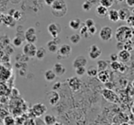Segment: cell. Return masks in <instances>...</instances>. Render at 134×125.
Instances as JSON below:
<instances>
[{
	"label": "cell",
	"mask_w": 134,
	"mask_h": 125,
	"mask_svg": "<svg viewBox=\"0 0 134 125\" xmlns=\"http://www.w3.org/2000/svg\"><path fill=\"white\" fill-rule=\"evenodd\" d=\"M134 37V30L130 26L123 25L117 29L115 33V38L117 41L125 42L128 40H131Z\"/></svg>",
	"instance_id": "6da1fadb"
},
{
	"label": "cell",
	"mask_w": 134,
	"mask_h": 125,
	"mask_svg": "<svg viewBox=\"0 0 134 125\" xmlns=\"http://www.w3.org/2000/svg\"><path fill=\"white\" fill-rule=\"evenodd\" d=\"M52 14L57 18H63L67 13V5L64 0H55L51 6Z\"/></svg>",
	"instance_id": "7a4b0ae2"
},
{
	"label": "cell",
	"mask_w": 134,
	"mask_h": 125,
	"mask_svg": "<svg viewBox=\"0 0 134 125\" xmlns=\"http://www.w3.org/2000/svg\"><path fill=\"white\" fill-rule=\"evenodd\" d=\"M101 95L104 97L106 100H108L110 103H119V96L115 93L112 89L109 88H104L101 92Z\"/></svg>",
	"instance_id": "3957f363"
},
{
	"label": "cell",
	"mask_w": 134,
	"mask_h": 125,
	"mask_svg": "<svg viewBox=\"0 0 134 125\" xmlns=\"http://www.w3.org/2000/svg\"><path fill=\"white\" fill-rule=\"evenodd\" d=\"M67 84H68V86L70 88V89L74 92H77L81 89L83 86V82L79 77L75 75V77H72L70 78L67 79Z\"/></svg>",
	"instance_id": "277c9868"
},
{
	"label": "cell",
	"mask_w": 134,
	"mask_h": 125,
	"mask_svg": "<svg viewBox=\"0 0 134 125\" xmlns=\"http://www.w3.org/2000/svg\"><path fill=\"white\" fill-rule=\"evenodd\" d=\"M32 115L36 118H40L42 115H45L47 112V108L43 103H36L31 107Z\"/></svg>",
	"instance_id": "5b68a950"
},
{
	"label": "cell",
	"mask_w": 134,
	"mask_h": 125,
	"mask_svg": "<svg viewBox=\"0 0 134 125\" xmlns=\"http://www.w3.org/2000/svg\"><path fill=\"white\" fill-rule=\"evenodd\" d=\"M72 53V47L68 44H62L58 48L57 51V57L58 59H63V58L69 57Z\"/></svg>",
	"instance_id": "8992f818"
},
{
	"label": "cell",
	"mask_w": 134,
	"mask_h": 125,
	"mask_svg": "<svg viewBox=\"0 0 134 125\" xmlns=\"http://www.w3.org/2000/svg\"><path fill=\"white\" fill-rule=\"evenodd\" d=\"M113 37V30L110 27L105 26L99 30V38L103 41H108Z\"/></svg>",
	"instance_id": "52a82bcc"
},
{
	"label": "cell",
	"mask_w": 134,
	"mask_h": 125,
	"mask_svg": "<svg viewBox=\"0 0 134 125\" xmlns=\"http://www.w3.org/2000/svg\"><path fill=\"white\" fill-rule=\"evenodd\" d=\"M25 41L29 43H35L37 41V33H36V29L33 27H30V28L27 29L25 30Z\"/></svg>",
	"instance_id": "ba28073f"
},
{
	"label": "cell",
	"mask_w": 134,
	"mask_h": 125,
	"mask_svg": "<svg viewBox=\"0 0 134 125\" xmlns=\"http://www.w3.org/2000/svg\"><path fill=\"white\" fill-rule=\"evenodd\" d=\"M37 47H36L35 43H29L27 42L26 44L23 46V53L29 58H33L36 55V52H37Z\"/></svg>",
	"instance_id": "9c48e42d"
},
{
	"label": "cell",
	"mask_w": 134,
	"mask_h": 125,
	"mask_svg": "<svg viewBox=\"0 0 134 125\" xmlns=\"http://www.w3.org/2000/svg\"><path fill=\"white\" fill-rule=\"evenodd\" d=\"M47 30H48V32L50 33V35L52 36V38H56L60 35V33H61L62 28L60 27L59 24H57V23L52 22L48 25Z\"/></svg>",
	"instance_id": "30bf717a"
},
{
	"label": "cell",
	"mask_w": 134,
	"mask_h": 125,
	"mask_svg": "<svg viewBox=\"0 0 134 125\" xmlns=\"http://www.w3.org/2000/svg\"><path fill=\"white\" fill-rule=\"evenodd\" d=\"M59 44H60V40L58 37L53 38V40H51L47 42L46 46H47V50H48L49 52L51 53H55L57 52L58 48H59Z\"/></svg>",
	"instance_id": "8fae6325"
},
{
	"label": "cell",
	"mask_w": 134,
	"mask_h": 125,
	"mask_svg": "<svg viewBox=\"0 0 134 125\" xmlns=\"http://www.w3.org/2000/svg\"><path fill=\"white\" fill-rule=\"evenodd\" d=\"M101 53H102V51L97 44H93L90 46L88 55L92 60H97L101 56Z\"/></svg>",
	"instance_id": "7c38bea8"
},
{
	"label": "cell",
	"mask_w": 134,
	"mask_h": 125,
	"mask_svg": "<svg viewBox=\"0 0 134 125\" xmlns=\"http://www.w3.org/2000/svg\"><path fill=\"white\" fill-rule=\"evenodd\" d=\"M86 64H87V58L84 55H79L77 57L75 58L73 62V67L75 68H78V67H86Z\"/></svg>",
	"instance_id": "4fadbf2b"
},
{
	"label": "cell",
	"mask_w": 134,
	"mask_h": 125,
	"mask_svg": "<svg viewBox=\"0 0 134 125\" xmlns=\"http://www.w3.org/2000/svg\"><path fill=\"white\" fill-rule=\"evenodd\" d=\"M97 77L101 83L107 84V83L109 82V80H110V73H109V71H108V69L98 71Z\"/></svg>",
	"instance_id": "5bb4252c"
},
{
	"label": "cell",
	"mask_w": 134,
	"mask_h": 125,
	"mask_svg": "<svg viewBox=\"0 0 134 125\" xmlns=\"http://www.w3.org/2000/svg\"><path fill=\"white\" fill-rule=\"evenodd\" d=\"M49 97V103H50L52 106H55L60 100V95L57 91L55 90H52V91L48 92L47 93Z\"/></svg>",
	"instance_id": "9a60e30c"
},
{
	"label": "cell",
	"mask_w": 134,
	"mask_h": 125,
	"mask_svg": "<svg viewBox=\"0 0 134 125\" xmlns=\"http://www.w3.org/2000/svg\"><path fill=\"white\" fill-rule=\"evenodd\" d=\"M25 32H18L17 35L13 38L12 40V44L15 47H20L23 44V42L25 41Z\"/></svg>",
	"instance_id": "2e32d148"
},
{
	"label": "cell",
	"mask_w": 134,
	"mask_h": 125,
	"mask_svg": "<svg viewBox=\"0 0 134 125\" xmlns=\"http://www.w3.org/2000/svg\"><path fill=\"white\" fill-rule=\"evenodd\" d=\"M52 70H53V72L55 73V75H57V77H62V75H64L65 72H66L65 66H63L62 63H59V62L54 64L53 67H52Z\"/></svg>",
	"instance_id": "e0dca14e"
},
{
	"label": "cell",
	"mask_w": 134,
	"mask_h": 125,
	"mask_svg": "<svg viewBox=\"0 0 134 125\" xmlns=\"http://www.w3.org/2000/svg\"><path fill=\"white\" fill-rule=\"evenodd\" d=\"M118 56H119V61H120L121 63H123V64H125V63H127V62H129L130 60L131 53H130V52H129V51H127V50H121L119 52Z\"/></svg>",
	"instance_id": "ac0fdd59"
},
{
	"label": "cell",
	"mask_w": 134,
	"mask_h": 125,
	"mask_svg": "<svg viewBox=\"0 0 134 125\" xmlns=\"http://www.w3.org/2000/svg\"><path fill=\"white\" fill-rule=\"evenodd\" d=\"M118 11H119V20H121V21H126L127 19H129V17L131 15V12H130L129 9H127V8H120V9L118 10Z\"/></svg>",
	"instance_id": "d6986e66"
},
{
	"label": "cell",
	"mask_w": 134,
	"mask_h": 125,
	"mask_svg": "<svg viewBox=\"0 0 134 125\" xmlns=\"http://www.w3.org/2000/svg\"><path fill=\"white\" fill-rule=\"evenodd\" d=\"M43 121L46 125H55L57 123L56 117L52 114H45L43 117Z\"/></svg>",
	"instance_id": "ffe728a7"
},
{
	"label": "cell",
	"mask_w": 134,
	"mask_h": 125,
	"mask_svg": "<svg viewBox=\"0 0 134 125\" xmlns=\"http://www.w3.org/2000/svg\"><path fill=\"white\" fill-rule=\"evenodd\" d=\"M108 8H105V7L101 6V5H99V6H97L96 8V14H97V17L104 18L108 15Z\"/></svg>",
	"instance_id": "44dd1931"
},
{
	"label": "cell",
	"mask_w": 134,
	"mask_h": 125,
	"mask_svg": "<svg viewBox=\"0 0 134 125\" xmlns=\"http://www.w3.org/2000/svg\"><path fill=\"white\" fill-rule=\"evenodd\" d=\"M108 19H109L110 21L112 22H118L119 20V11L117 9H110L108 10Z\"/></svg>",
	"instance_id": "7402d4cb"
},
{
	"label": "cell",
	"mask_w": 134,
	"mask_h": 125,
	"mask_svg": "<svg viewBox=\"0 0 134 125\" xmlns=\"http://www.w3.org/2000/svg\"><path fill=\"white\" fill-rule=\"evenodd\" d=\"M3 23L5 25H7L8 27H10V28H13L15 26V23H16V20L14 19V18L10 15H6L4 16L3 18Z\"/></svg>",
	"instance_id": "603a6c76"
},
{
	"label": "cell",
	"mask_w": 134,
	"mask_h": 125,
	"mask_svg": "<svg viewBox=\"0 0 134 125\" xmlns=\"http://www.w3.org/2000/svg\"><path fill=\"white\" fill-rule=\"evenodd\" d=\"M82 25V21L79 19H74L69 21V27L74 30H78Z\"/></svg>",
	"instance_id": "cb8c5ba5"
},
{
	"label": "cell",
	"mask_w": 134,
	"mask_h": 125,
	"mask_svg": "<svg viewBox=\"0 0 134 125\" xmlns=\"http://www.w3.org/2000/svg\"><path fill=\"white\" fill-rule=\"evenodd\" d=\"M57 77V75H55V73L53 72V70H47L44 73V78L48 82H52L55 80V78Z\"/></svg>",
	"instance_id": "d4e9b609"
},
{
	"label": "cell",
	"mask_w": 134,
	"mask_h": 125,
	"mask_svg": "<svg viewBox=\"0 0 134 125\" xmlns=\"http://www.w3.org/2000/svg\"><path fill=\"white\" fill-rule=\"evenodd\" d=\"M109 66V64L105 60H98L97 62V68L98 71H102V70H107Z\"/></svg>",
	"instance_id": "484cf974"
},
{
	"label": "cell",
	"mask_w": 134,
	"mask_h": 125,
	"mask_svg": "<svg viewBox=\"0 0 134 125\" xmlns=\"http://www.w3.org/2000/svg\"><path fill=\"white\" fill-rule=\"evenodd\" d=\"M79 30H80L79 34L81 35V37H84L85 39H88V38L91 36L89 34V32H88V28L84 24V23H82V25H81V27H80Z\"/></svg>",
	"instance_id": "4316f807"
},
{
	"label": "cell",
	"mask_w": 134,
	"mask_h": 125,
	"mask_svg": "<svg viewBox=\"0 0 134 125\" xmlns=\"http://www.w3.org/2000/svg\"><path fill=\"white\" fill-rule=\"evenodd\" d=\"M97 73H98V69L97 68V66H90L89 67L86 69V75L90 77H95L97 75Z\"/></svg>",
	"instance_id": "83f0119b"
},
{
	"label": "cell",
	"mask_w": 134,
	"mask_h": 125,
	"mask_svg": "<svg viewBox=\"0 0 134 125\" xmlns=\"http://www.w3.org/2000/svg\"><path fill=\"white\" fill-rule=\"evenodd\" d=\"M46 53H47L46 49L43 48V47H41V48H38L37 49V52H36L35 57L37 58L38 60H42L43 58L46 56Z\"/></svg>",
	"instance_id": "f1b7e54d"
},
{
	"label": "cell",
	"mask_w": 134,
	"mask_h": 125,
	"mask_svg": "<svg viewBox=\"0 0 134 125\" xmlns=\"http://www.w3.org/2000/svg\"><path fill=\"white\" fill-rule=\"evenodd\" d=\"M3 123H4V125H15L16 119L12 115H7L4 117Z\"/></svg>",
	"instance_id": "f546056e"
},
{
	"label": "cell",
	"mask_w": 134,
	"mask_h": 125,
	"mask_svg": "<svg viewBox=\"0 0 134 125\" xmlns=\"http://www.w3.org/2000/svg\"><path fill=\"white\" fill-rule=\"evenodd\" d=\"M69 39H70V41H71L73 44H78V43L80 42L82 37H81V35L79 33H74L70 36Z\"/></svg>",
	"instance_id": "4dcf8cb0"
},
{
	"label": "cell",
	"mask_w": 134,
	"mask_h": 125,
	"mask_svg": "<svg viewBox=\"0 0 134 125\" xmlns=\"http://www.w3.org/2000/svg\"><path fill=\"white\" fill-rule=\"evenodd\" d=\"M8 15L12 16L16 21L19 20V19H21V17H22V14H21V12L19 11V10H16V9H11L9 11V13H8Z\"/></svg>",
	"instance_id": "1f68e13d"
},
{
	"label": "cell",
	"mask_w": 134,
	"mask_h": 125,
	"mask_svg": "<svg viewBox=\"0 0 134 125\" xmlns=\"http://www.w3.org/2000/svg\"><path fill=\"white\" fill-rule=\"evenodd\" d=\"M99 4L107 8H109L113 6L114 0H99Z\"/></svg>",
	"instance_id": "d6a6232c"
},
{
	"label": "cell",
	"mask_w": 134,
	"mask_h": 125,
	"mask_svg": "<svg viewBox=\"0 0 134 125\" xmlns=\"http://www.w3.org/2000/svg\"><path fill=\"white\" fill-rule=\"evenodd\" d=\"M120 64H121V62L119 61H115V62H111L109 64L110 68H111L112 71H116V72H119V68H120Z\"/></svg>",
	"instance_id": "836d02e7"
},
{
	"label": "cell",
	"mask_w": 134,
	"mask_h": 125,
	"mask_svg": "<svg viewBox=\"0 0 134 125\" xmlns=\"http://www.w3.org/2000/svg\"><path fill=\"white\" fill-rule=\"evenodd\" d=\"M92 6H93V3H91L89 0H86L82 5V8L85 11H89L92 8Z\"/></svg>",
	"instance_id": "e575fe53"
},
{
	"label": "cell",
	"mask_w": 134,
	"mask_h": 125,
	"mask_svg": "<svg viewBox=\"0 0 134 125\" xmlns=\"http://www.w3.org/2000/svg\"><path fill=\"white\" fill-rule=\"evenodd\" d=\"M134 49V46L132 44L131 40H128L124 42V50H127L129 52H131L132 50Z\"/></svg>",
	"instance_id": "d590c367"
},
{
	"label": "cell",
	"mask_w": 134,
	"mask_h": 125,
	"mask_svg": "<svg viewBox=\"0 0 134 125\" xmlns=\"http://www.w3.org/2000/svg\"><path fill=\"white\" fill-rule=\"evenodd\" d=\"M75 74H76L77 77H83V75H85V74H86V68L84 67V66L75 68Z\"/></svg>",
	"instance_id": "8d00e7d4"
},
{
	"label": "cell",
	"mask_w": 134,
	"mask_h": 125,
	"mask_svg": "<svg viewBox=\"0 0 134 125\" xmlns=\"http://www.w3.org/2000/svg\"><path fill=\"white\" fill-rule=\"evenodd\" d=\"M22 125H36L35 119H34V118H28V119H25V121H23Z\"/></svg>",
	"instance_id": "74e56055"
},
{
	"label": "cell",
	"mask_w": 134,
	"mask_h": 125,
	"mask_svg": "<svg viewBox=\"0 0 134 125\" xmlns=\"http://www.w3.org/2000/svg\"><path fill=\"white\" fill-rule=\"evenodd\" d=\"M84 24L86 25L87 28H90V27H92V26H95V21H94V19H87L86 21H85Z\"/></svg>",
	"instance_id": "f35d334b"
},
{
	"label": "cell",
	"mask_w": 134,
	"mask_h": 125,
	"mask_svg": "<svg viewBox=\"0 0 134 125\" xmlns=\"http://www.w3.org/2000/svg\"><path fill=\"white\" fill-rule=\"evenodd\" d=\"M97 29L96 26H92V27H90V28H88V32H89V34L91 36L95 35V34L97 33Z\"/></svg>",
	"instance_id": "ab89813d"
},
{
	"label": "cell",
	"mask_w": 134,
	"mask_h": 125,
	"mask_svg": "<svg viewBox=\"0 0 134 125\" xmlns=\"http://www.w3.org/2000/svg\"><path fill=\"white\" fill-rule=\"evenodd\" d=\"M117 50L119 51H121V50H124V42L122 41H117Z\"/></svg>",
	"instance_id": "60d3db41"
},
{
	"label": "cell",
	"mask_w": 134,
	"mask_h": 125,
	"mask_svg": "<svg viewBox=\"0 0 134 125\" xmlns=\"http://www.w3.org/2000/svg\"><path fill=\"white\" fill-rule=\"evenodd\" d=\"M109 59L111 62L119 61V56H118V53H111L109 55Z\"/></svg>",
	"instance_id": "b9f144b4"
},
{
	"label": "cell",
	"mask_w": 134,
	"mask_h": 125,
	"mask_svg": "<svg viewBox=\"0 0 134 125\" xmlns=\"http://www.w3.org/2000/svg\"><path fill=\"white\" fill-rule=\"evenodd\" d=\"M126 22L129 24V26H130L132 23H134V16L133 15H130V17H129V19L126 20Z\"/></svg>",
	"instance_id": "7bdbcfd3"
},
{
	"label": "cell",
	"mask_w": 134,
	"mask_h": 125,
	"mask_svg": "<svg viewBox=\"0 0 134 125\" xmlns=\"http://www.w3.org/2000/svg\"><path fill=\"white\" fill-rule=\"evenodd\" d=\"M126 5L130 8H134V0H125Z\"/></svg>",
	"instance_id": "ee69618b"
},
{
	"label": "cell",
	"mask_w": 134,
	"mask_h": 125,
	"mask_svg": "<svg viewBox=\"0 0 134 125\" xmlns=\"http://www.w3.org/2000/svg\"><path fill=\"white\" fill-rule=\"evenodd\" d=\"M126 70H127L126 66H125V64H123V63H121V64H120V68H119V72H120V73H125V72H126Z\"/></svg>",
	"instance_id": "f6af8a7d"
},
{
	"label": "cell",
	"mask_w": 134,
	"mask_h": 125,
	"mask_svg": "<svg viewBox=\"0 0 134 125\" xmlns=\"http://www.w3.org/2000/svg\"><path fill=\"white\" fill-rule=\"evenodd\" d=\"M61 86H62V84L60 82L55 83V84H54V86H52V90H55V91H56V90L59 89V88H61Z\"/></svg>",
	"instance_id": "bcb514c9"
},
{
	"label": "cell",
	"mask_w": 134,
	"mask_h": 125,
	"mask_svg": "<svg viewBox=\"0 0 134 125\" xmlns=\"http://www.w3.org/2000/svg\"><path fill=\"white\" fill-rule=\"evenodd\" d=\"M55 1V0H44V2H45V4L47 5V6H52V4H53V2Z\"/></svg>",
	"instance_id": "7dc6e473"
},
{
	"label": "cell",
	"mask_w": 134,
	"mask_h": 125,
	"mask_svg": "<svg viewBox=\"0 0 134 125\" xmlns=\"http://www.w3.org/2000/svg\"><path fill=\"white\" fill-rule=\"evenodd\" d=\"M120 125H130V123H128L127 121H124V122H121Z\"/></svg>",
	"instance_id": "c3c4849f"
},
{
	"label": "cell",
	"mask_w": 134,
	"mask_h": 125,
	"mask_svg": "<svg viewBox=\"0 0 134 125\" xmlns=\"http://www.w3.org/2000/svg\"><path fill=\"white\" fill-rule=\"evenodd\" d=\"M130 28H132V29H133V30H134V23H132V24L131 25H130Z\"/></svg>",
	"instance_id": "681fc988"
},
{
	"label": "cell",
	"mask_w": 134,
	"mask_h": 125,
	"mask_svg": "<svg viewBox=\"0 0 134 125\" xmlns=\"http://www.w3.org/2000/svg\"><path fill=\"white\" fill-rule=\"evenodd\" d=\"M111 125H120V124H119V123H117V122H113Z\"/></svg>",
	"instance_id": "f907efd6"
},
{
	"label": "cell",
	"mask_w": 134,
	"mask_h": 125,
	"mask_svg": "<svg viewBox=\"0 0 134 125\" xmlns=\"http://www.w3.org/2000/svg\"><path fill=\"white\" fill-rule=\"evenodd\" d=\"M131 41H132V44H133V46H134V37L131 39Z\"/></svg>",
	"instance_id": "816d5d0a"
},
{
	"label": "cell",
	"mask_w": 134,
	"mask_h": 125,
	"mask_svg": "<svg viewBox=\"0 0 134 125\" xmlns=\"http://www.w3.org/2000/svg\"><path fill=\"white\" fill-rule=\"evenodd\" d=\"M131 85H132V88H133V89H134V80H133V81H132Z\"/></svg>",
	"instance_id": "f5cc1de1"
},
{
	"label": "cell",
	"mask_w": 134,
	"mask_h": 125,
	"mask_svg": "<svg viewBox=\"0 0 134 125\" xmlns=\"http://www.w3.org/2000/svg\"><path fill=\"white\" fill-rule=\"evenodd\" d=\"M117 1H119V2H122L123 0H117Z\"/></svg>",
	"instance_id": "db71d44e"
}]
</instances>
